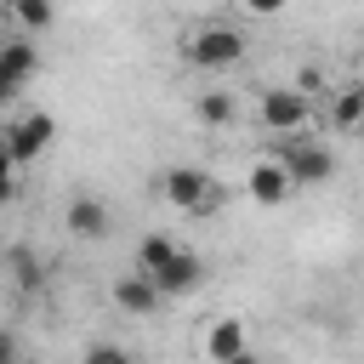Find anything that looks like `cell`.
Listing matches in <instances>:
<instances>
[{
  "instance_id": "cell-1",
  "label": "cell",
  "mask_w": 364,
  "mask_h": 364,
  "mask_svg": "<svg viewBox=\"0 0 364 364\" xmlns=\"http://www.w3.org/2000/svg\"><path fill=\"white\" fill-rule=\"evenodd\" d=\"M182 57H188V68H199V74H228L233 63H245V34L228 28V23H199V28L182 40Z\"/></svg>"
},
{
  "instance_id": "cell-2",
  "label": "cell",
  "mask_w": 364,
  "mask_h": 364,
  "mask_svg": "<svg viewBox=\"0 0 364 364\" xmlns=\"http://www.w3.org/2000/svg\"><path fill=\"white\" fill-rule=\"evenodd\" d=\"M273 154H279V165L290 171L296 188H324L336 176V148L324 136H284Z\"/></svg>"
},
{
  "instance_id": "cell-3",
  "label": "cell",
  "mask_w": 364,
  "mask_h": 364,
  "mask_svg": "<svg viewBox=\"0 0 364 364\" xmlns=\"http://www.w3.org/2000/svg\"><path fill=\"white\" fill-rule=\"evenodd\" d=\"M51 136H57V119H51L46 108H28V114H17V119H6V125H0V148L11 154V165H17V171H23V165H34V159H46Z\"/></svg>"
},
{
  "instance_id": "cell-4",
  "label": "cell",
  "mask_w": 364,
  "mask_h": 364,
  "mask_svg": "<svg viewBox=\"0 0 364 364\" xmlns=\"http://www.w3.org/2000/svg\"><path fill=\"white\" fill-rule=\"evenodd\" d=\"M159 199H165L171 210H182V216H205V210L216 205V176L199 171V165H171V171L159 176Z\"/></svg>"
},
{
  "instance_id": "cell-5",
  "label": "cell",
  "mask_w": 364,
  "mask_h": 364,
  "mask_svg": "<svg viewBox=\"0 0 364 364\" xmlns=\"http://www.w3.org/2000/svg\"><path fill=\"white\" fill-rule=\"evenodd\" d=\"M256 114H262V125H267L273 136H307V125H313V102H307L296 85H273V91H262Z\"/></svg>"
},
{
  "instance_id": "cell-6",
  "label": "cell",
  "mask_w": 364,
  "mask_h": 364,
  "mask_svg": "<svg viewBox=\"0 0 364 364\" xmlns=\"http://www.w3.org/2000/svg\"><path fill=\"white\" fill-rule=\"evenodd\" d=\"M108 296H114V307L125 313V318H154L159 307H165V296H159V284L148 279V273H119L114 284H108Z\"/></svg>"
},
{
  "instance_id": "cell-7",
  "label": "cell",
  "mask_w": 364,
  "mask_h": 364,
  "mask_svg": "<svg viewBox=\"0 0 364 364\" xmlns=\"http://www.w3.org/2000/svg\"><path fill=\"white\" fill-rule=\"evenodd\" d=\"M245 193L273 210V205H284V199L296 193V182H290V171L279 165V154H262V159L250 165V176H245Z\"/></svg>"
},
{
  "instance_id": "cell-8",
  "label": "cell",
  "mask_w": 364,
  "mask_h": 364,
  "mask_svg": "<svg viewBox=\"0 0 364 364\" xmlns=\"http://www.w3.org/2000/svg\"><path fill=\"white\" fill-rule=\"evenodd\" d=\"M63 228H68L74 239H108L114 210H108L97 193H74V199H68V210H63Z\"/></svg>"
},
{
  "instance_id": "cell-9",
  "label": "cell",
  "mask_w": 364,
  "mask_h": 364,
  "mask_svg": "<svg viewBox=\"0 0 364 364\" xmlns=\"http://www.w3.org/2000/svg\"><path fill=\"white\" fill-rule=\"evenodd\" d=\"M148 279L159 284V296H165V301H176V296H193V290L205 284V262H199L193 250H176V256H171L159 273H148Z\"/></svg>"
},
{
  "instance_id": "cell-10",
  "label": "cell",
  "mask_w": 364,
  "mask_h": 364,
  "mask_svg": "<svg viewBox=\"0 0 364 364\" xmlns=\"http://www.w3.org/2000/svg\"><path fill=\"white\" fill-rule=\"evenodd\" d=\"M40 68H46V51L34 40H23V34H6L0 40V74H11L17 85H34Z\"/></svg>"
},
{
  "instance_id": "cell-11",
  "label": "cell",
  "mask_w": 364,
  "mask_h": 364,
  "mask_svg": "<svg viewBox=\"0 0 364 364\" xmlns=\"http://www.w3.org/2000/svg\"><path fill=\"white\" fill-rule=\"evenodd\" d=\"M239 353H250L245 318H216V324L205 330V358H210V364H228V358H239Z\"/></svg>"
},
{
  "instance_id": "cell-12",
  "label": "cell",
  "mask_w": 364,
  "mask_h": 364,
  "mask_svg": "<svg viewBox=\"0 0 364 364\" xmlns=\"http://www.w3.org/2000/svg\"><path fill=\"white\" fill-rule=\"evenodd\" d=\"M324 125L330 131H358L364 125V85L353 80V85H336L330 97H324Z\"/></svg>"
},
{
  "instance_id": "cell-13",
  "label": "cell",
  "mask_w": 364,
  "mask_h": 364,
  "mask_svg": "<svg viewBox=\"0 0 364 364\" xmlns=\"http://www.w3.org/2000/svg\"><path fill=\"white\" fill-rule=\"evenodd\" d=\"M6 17H11V28L23 40H40L57 23V0H6Z\"/></svg>"
},
{
  "instance_id": "cell-14",
  "label": "cell",
  "mask_w": 364,
  "mask_h": 364,
  "mask_svg": "<svg viewBox=\"0 0 364 364\" xmlns=\"http://www.w3.org/2000/svg\"><path fill=\"white\" fill-rule=\"evenodd\" d=\"M193 119H199V125H233V119H239L233 91H199V97H193Z\"/></svg>"
},
{
  "instance_id": "cell-15",
  "label": "cell",
  "mask_w": 364,
  "mask_h": 364,
  "mask_svg": "<svg viewBox=\"0 0 364 364\" xmlns=\"http://www.w3.org/2000/svg\"><path fill=\"white\" fill-rule=\"evenodd\" d=\"M176 250H182V245H176L171 233H142V239H136V273H159Z\"/></svg>"
},
{
  "instance_id": "cell-16",
  "label": "cell",
  "mask_w": 364,
  "mask_h": 364,
  "mask_svg": "<svg viewBox=\"0 0 364 364\" xmlns=\"http://www.w3.org/2000/svg\"><path fill=\"white\" fill-rule=\"evenodd\" d=\"M6 262H11V279H17V290H23V296L46 290V267L34 262V250H23V245H17V250H11Z\"/></svg>"
},
{
  "instance_id": "cell-17",
  "label": "cell",
  "mask_w": 364,
  "mask_h": 364,
  "mask_svg": "<svg viewBox=\"0 0 364 364\" xmlns=\"http://www.w3.org/2000/svg\"><path fill=\"white\" fill-rule=\"evenodd\" d=\"M80 364H136V353H125L119 341H91Z\"/></svg>"
},
{
  "instance_id": "cell-18",
  "label": "cell",
  "mask_w": 364,
  "mask_h": 364,
  "mask_svg": "<svg viewBox=\"0 0 364 364\" xmlns=\"http://www.w3.org/2000/svg\"><path fill=\"white\" fill-rule=\"evenodd\" d=\"M296 91H301L307 102H313V97H330V80H324V68H313V63H307V68L296 74Z\"/></svg>"
},
{
  "instance_id": "cell-19",
  "label": "cell",
  "mask_w": 364,
  "mask_h": 364,
  "mask_svg": "<svg viewBox=\"0 0 364 364\" xmlns=\"http://www.w3.org/2000/svg\"><path fill=\"white\" fill-rule=\"evenodd\" d=\"M17 199V165H11V154L0 148V205H11Z\"/></svg>"
},
{
  "instance_id": "cell-20",
  "label": "cell",
  "mask_w": 364,
  "mask_h": 364,
  "mask_svg": "<svg viewBox=\"0 0 364 364\" xmlns=\"http://www.w3.org/2000/svg\"><path fill=\"white\" fill-rule=\"evenodd\" d=\"M0 364H23V341L11 324H0Z\"/></svg>"
},
{
  "instance_id": "cell-21",
  "label": "cell",
  "mask_w": 364,
  "mask_h": 364,
  "mask_svg": "<svg viewBox=\"0 0 364 364\" xmlns=\"http://www.w3.org/2000/svg\"><path fill=\"white\" fill-rule=\"evenodd\" d=\"M284 6H290V0H239V11H245V17H279Z\"/></svg>"
},
{
  "instance_id": "cell-22",
  "label": "cell",
  "mask_w": 364,
  "mask_h": 364,
  "mask_svg": "<svg viewBox=\"0 0 364 364\" xmlns=\"http://www.w3.org/2000/svg\"><path fill=\"white\" fill-rule=\"evenodd\" d=\"M17 97H23V85H17V80H11V74H0V108H11V102H17Z\"/></svg>"
},
{
  "instance_id": "cell-23",
  "label": "cell",
  "mask_w": 364,
  "mask_h": 364,
  "mask_svg": "<svg viewBox=\"0 0 364 364\" xmlns=\"http://www.w3.org/2000/svg\"><path fill=\"white\" fill-rule=\"evenodd\" d=\"M228 364H267V358H256V353H239V358H228Z\"/></svg>"
}]
</instances>
